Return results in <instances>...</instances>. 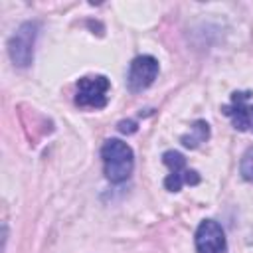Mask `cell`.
<instances>
[{
    "label": "cell",
    "instance_id": "obj_3",
    "mask_svg": "<svg viewBox=\"0 0 253 253\" xmlns=\"http://www.w3.org/2000/svg\"><path fill=\"white\" fill-rule=\"evenodd\" d=\"M162 162L170 168V174L164 178V188L168 192H180L184 184H190V186L200 184L202 180L200 174L186 166V158L178 150H166L162 154Z\"/></svg>",
    "mask_w": 253,
    "mask_h": 253
},
{
    "label": "cell",
    "instance_id": "obj_4",
    "mask_svg": "<svg viewBox=\"0 0 253 253\" xmlns=\"http://www.w3.org/2000/svg\"><path fill=\"white\" fill-rule=\"evenodd\" d=\"M36 36H38V24L36 22H26L10 38V42H8V53H10V59L14 61V65L28 67L32 63Z\"/></svg>",
    "mask_w": 253,
    "mask_h": 253
},
{
    "label": "cell",
    "instance_id": "obj_9",
    "mask_svg": "<svg viewBox=\"0 0 253 253\" xmlns=\"http://www.w3.org/2000/svg\"><path fill=\"white\" fill-rule=\"evenodd\" d=\"M239 172H241L243 180L253 182V146H249V148L243 152L241 162H239Z\"/></svg>",
    "mask_w": 253,
    "mask_h": 253
},
{
    "label": "cell",
    "instance_id": "obj_5",
    "mask_svg": "<svg viewBox=\"0 0 253 253\" xmlns=\"http://www.w3.org/2000/svg\"><path fill=\"white\" fill-rule=\"evenodd\" d=\"M251 91H233L231 101L221 107V113L231 119L237 130L253 132V103H249Z\"/></svg>",
    "mask_w": 253,
    "mask_h": 253
},
{
    "label": "cell",
    "instance_id": "obj_7",
    "mask_svg": "<svg viewBox=\"0 0 253 253\" xmlns=\"http://www.w3.org/2000/svg\"><path fill=\"white\" fill-rule=\"evenodd\" d=\"M196 251L198 253H225L227 241L221 225L213 219H204L196 229Z\"/></svg>",
    "mask_w": 253,
    "mask_h": 253
},
{
    "label": "cell",
    "instance_id": "obj_6",
    "mask_svg": "<svg viewBox=\"0 0 253 253\" xmlns=\"http://www.w3.org/2000/svg\"><path fill=\"white\" fill-rule=\"evenodd\" d=\"M158 75V61L152 55H138L130 61L126 83L132 93H140L148 89Z\"/></svg>",
    "mask_w": 253,
    "mask_h": 253
},
{
    "label": "cell",
    "instance_id": "obj_2",
    "mask_svg": "<svg viewBox=\"0 0 253 253\" xmlns=\"http://www.w3.org/2000/svg\"><path fill=\"white\" fill-rule=\"evenodd\" d=\"M109 79L105 75H93V77H81L77 81L75 91V105L83 109H103L109 103Z\"/></svg>",
    "mask_w": 253,
    "mask_h": 253
},
{
    "label": "cell",
    "instance_id": "obj_8",
    "mask_svg": "<svg viewBox=\"0 0 253 253\" xmlns=\"http://www.w3.org/2000/svg\"><path fill=\"white\" fill-rule=\"evenodd\" d=\"M210 138V125L206 121H196L192 126H190V132L182 134L180 136V142L186 146V148H198L202 142H206Z\"/></svg>",
    "mask_w": 253,
    "mask_h": 253
},
{
    "label": "cell",
    "instance_id": "obj_1",
    "mask_svg": "<svg viewBox=\"0 0 253 253\" xmlns=\"http://www.w3.org/2000/svg\"><path fill=\"white\" fill-rule=\"evenodd\" d=\"M101 158H103V168H105V176L119 184V182H125L132 168H134V154H132V148L119 140V138H109L105 140L103 148H101Z\"/></svg>",
    "mask_w": 253,
    "mask_h": 253
},
{
    "label": "cell",
    "instance_id": "obj_10",
    "mask_svg": "<svg viewBox=\"0 0 253 253\" xmlns=\"http://www.w3.org/2000/svg\"><path fill=\"white\" fill-rule=\"evenodd\" d=\"M119 130L130 134V132L136 130V123H132V121H121V123H119Z\"/></svg>",
    "mask_w": 253,
    "mask_h": 253
}]
</instances>
